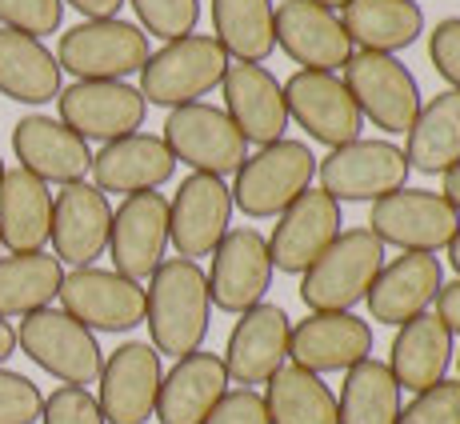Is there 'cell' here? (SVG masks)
Segmentation results:
<instances>
[{
  "label": "cell",
  "instance_id": "obj_1",
  "mask_svg": "<svg viewBox=\"0 0 460 424\" xmlns=\"http://www.w3.org/2000/svg\"><path fill=\"white\" fill-rule=\"evenodd\" d=\"M145 324L148 344L161 357H189L205 349L208 324H212V300H208V277L200 261H161V269L148 277L145 288Z\"/></svg>",
  "mask_w": 460,
  "mask_h": 424
},
{
  "label": "cell",
  "instance_id": "obj_2",
  "mask_svg": "<svg viewBox=\"0 0 460 424\" xmlns=\"http://www.w3.org/2000/svg\"><path fill=\"white\" fill-rule=\"evenodd\" d=\"M380 269H385V244L373 228H341V236L300 277V300L308 313H352L368 296Z\"/></svg>",
  "mask_w": 460,
  "mask_h": 424
},
{
  "label": "cell",
  "instance_id": "obj_3",
  "mask_svg": "<svg viewBox=\"0 0 460 424\" xmlns=\"http://www.w3.org/2000/svg\"><path fill=\"white\" fill-rule=\"evenodd\" d=\"M228 65L233 60L217 44V37L192 32V37L168 40L164 49L148 52L145 68H140V96H145V104H161V109L197 104L200 96L220 88Z\"/></svg>",
  "mask_w": 460,
  "mask_h": 424
},
{
  "label": "cell",
  "instance_id": "obj_4",
  "mask_svg": "<svg viewBox=\"0 0 460 424\" xmlns=\"http://www.w3.org/2000/svg\"><path fill=\"white\" fill-rule=\"evenodd\" d=\"M316 181V153L308 140L280 137L277 145H264L236 169L233 208H241L249 220L280 216L300 192H308Z\"/></svg>",
  "mask_w": 460,
  "mask_h": 424
},
{
  "label": "cell",
  "instance_id": "obj_5",
  "mask_svg": "<svg viewBox=\"0 0 460 424\" xmlns=\"http://www.w3.org/2000/svg\"><path fill=\"white\" fill-rule=\"evenodd\" d=\"M16 349L44 368L49 376H57L60 384L88 388L96 384L104 365V352L96 344V332H88L81 321L65 313V308H40V313L21 316L16 329Z\"/></svg>",
  "mask_w": 460,
  "mask_h": 424
},
{
  "label": "cell",
  "instance_id": "obj_6",
  "mask_svg": "<svg viewBox=\"0 0 460 424\" xmlns=\"http://www.w3.org/2000/svg\"><path fill=\"white\" fill-rule=\"evenodd\" d=\"M148 60V37L140 24H128L120 16L109 21H81L68 32H60L57 65L60 73H73L76 81H125L140 73Z\"/></svg>",
  "mask_w": 460,
  "mask_h": 424
},
{
  "label": "cell",
  "instance_id": "obj_7",
  "mask_svg": "<svg viewBox=\"0 0 460 424\" xmlns=\"http://www.w3.org/2000/svg\"><path fill=\"white\" fill-rule=\"evenodd\" d=\"M409 172L404 148H396L393 140H352L316 161L321 192H329L336 205H352V200L376 205L388 192H401Z\"/></svg>",
  "mask_w": 460,
  "mask_h": 424
},
{
  "label": "cell",
  "instance_id": "obj_8",
  "mask_svg": "<svg viewBox=\"0 0 460 424\" xmlns=\"http://www.w3.org/2000/svg\"><path fill=\"white\" fill-rule=\"evenodd\" d=\"M341 81L357 101L360 117L373 120V128L409 132L420 112V84L396 57L385 52H352L341 68Z\"/></svg>",
  "mask_w": 460,
  "mask_h": 424
},
{
  "label": "cell",
  "instance_id": "obj_9",
  "mask_svg": "<svg viewBox=\"0 0 460 424\" xmlns=\"http://www.w3.org/2000/svg\"><path fill=\"white\" fill-rule=\"evenodd\" d=\"M161 140L168 145L172 161L189 164L192 172L220 176V181L249 161V145H244L233 120L225 117V109H212L205 101L168 109Z\"/></svg>",
  "mask_w": 460,
  "mask_h": 424
},
{
  "label": "cell",
  "instance_id": "obj_10",
  "mask_svg": "<svg viewBox=\"0 0 460 424\" xmlns=\"http://www.w3.org/2000/svg\"><path fill=\"white\" fill-rule=\"evenodd\" d=\"M368 228L380 236V244H396L401 252H432L448 249V241L460 228V212L432 189H409L388 192L373 205Z\"/></svg>",
  "mask_w": 460,
  "mask_h": 424
},
{
  "label": "cell",
  "instance_id": "obj_11",
  "mask_svg": "<svg viewBox=\"0 0 460 424\" xmlns=\"http://www.w3.org/2000/svg\"><path fill=\"white\" fill-rule=\"evenodd\" d=\"M57 300L88 332H132L145 324V285L96 264L65 272Z\"/></svg>",
  "mask_w": 460,
  "mask_h": 424
},
{
  "label": "cell",
  "instance_id": "obj_12",
  "mask_svg": "<svg viewBox=\"0 0 460 424\" xmlns=\"http://www.w3.org/2000/svg\"><path fill=\"white\" fill-rule=\"evenodd\" d=\"M161 381V352L148 340H125L117 352H109L96 376V404L104 424H148L156 412Z\"/></svg>",
  "mask_w": 460,
  "mask_h": 424
},
{
  "label": "cell",
  "instance_id": "obj_13",
  "mask_svg": "<svg viewBox=\"0 0 460 424\" xmlns=\"http://www.w3.org/2000/svg\"><path fill=\"white\" fill-rule=\"evenodd\" d=\"M233 225V189L220 176L189 172L168 200V244L184 261L212 256Z\"/></svg>",
  "mask_w": 460,
  "mask_h": 424
},
{
  "label": "cell",
  "instance_id": "obj_14",
  "mask_svg": "<svg viewBox=\"0 0 460 424\" xmlns=\"http://www.w3.org/2000/svg\"><path fill=\"white\" fill-rule=\"evenodd\" d=\"M272 256H269V236L256 228H228V236L212 249V269L208 277V300L220 313H249L272 288Z\"/></svg>",
  "mask_w": 460,
  "mask_h": 424
},
{
  "label": "cell",
  "instance_id": "obj_15",
  "mask_svg": "<svg viewBox=\"0 0 460 424\" xmlns=\"http://www.w3.org/2000/svg\"><path fill=\"white\" fill-rule=\"evenodd\" d=\"M60 125H68L81 140H120L145 125V96L128 81H73L57 96Z\"/></svg>",
  "mask_w": 460,
  "mask_h": 424
},
{
  "label": "cell",
  "instance_id": "obj_16",
  "mask_svg": "<svg viewBox=\"0 0 460 424\" xmlns=\"http://www.w3.org/2000/svg\"><path fill=\"white\" fill-rule=\"evenodd\" d=\"M280 88H285L288 120H296L313 140H321V145H329V148L360 140L365 117H360L357 101L349 96V88H344V81L336 73L300 68V73H293Z\"/></svg>",
  "mask_w": 460,
  "mask_h": 424
},
{
  "label": "cell",
  "instance_id": "obj_17",
  "mask_svg": "<svg viewBox=\"0 0 460 424\" xmlns=\"http://www.w3.org/2000/svg\"><path fill=\"white\" fill-rule=\"evenodd\" d=\"M109 233H112V205L96 184L76 181L52 197V256L68 269H88L96 256L109 252Z\"/></svg>",
  "mask_w": 460,
  "mask_h": 424
},
{
  "label": "cell",
  "instance_id": "obj_18",
  "mask_svg": "<svg viewBox=\"0 0 460 424\" xmlns=\"http://www.w3.org/2000/svg\"><path fill=\"white\" fill-rule=\"evenodd\" d=\"M272 37H277V49L293 65L313 68V73H336L357 52L341 16L332 8L316 4V0H280Z\"/></svg>",
  "mask_w": 460,
  "mask_h": 424
},
{
  "label": "cell",
  "instance_id": "obj_19",
  "mask_svg": "<svg viewBox=\"0 0 460 424\" xmlns=\"http://www.w3.org/2000/svg\"><path fill=\"white\" fill-rule=\"evenodd\" d=\"M341 205L321 189H308L277 216V228L269 236L272 269L288 277H305L313 261L341 236Z\"/></svg>",
  "mask_w": 460,
  "mask_h": 424
},
{
  "label": "cell",
  "instance_id": "obj_20",
  "mask_svg": "<svg viewBox=\"0 0 460 424\" xmlns=\"http://www.w3.org/2000/svg\"><path fill=\"white\" fill-rule=\"evenodd\" d=\"M168 249V197L164 192H132L112 212L109 256L112 272L128 280H148Z\"/></svg>",
  "mask_w": 460,
  "mask_h": 424
},
{
  "label": "cell",
  "instance_id": "obj_21",
  "mask_svg": "<svg viewBox=\"0 0 460 424\" xmlns=\"http://www.w3.org/2000/svg\"><path fill=\"white\" fill-rule=\"evenodd\" d=\"M288 337H293V321L280 305L261 300L256 308L241 313V321L228 332L225 357H220L228 368V381H236L241 388L269 384V376L288 365Z\"/></svg>",
  "mask_w": 460,
  "mask_h": 424
},
{
  "label": "cell",
  "instance_id": "obj_22",
  "mask_svg": "<svg viewBox=\"0 0 460 424\" xmlns=\"http://www.w3.org/2000/svg\"><path fill=\"white\" fill-rule=\"evenodd\" d=\"M373 357V324L352 313H308L293 324L288 337V365L308 373H349L352 365Z\"/></svg>",
  "mask_w": 460,
  "mask_h": 424
},
{
  "label": "cell",
  "instance_id": "obj_23",
  "mask_svg": "<svg viewBox=\"0 0 460 424\" xmlns=\"http://www.w3.org/2000/svg\"><path fill=\"white\" fill-rule=\"evenodd\" d=\"M13 153L24 172H32L44 184H76L93 172V148L68 125L29 112L13 125Z\"/></svg>",
  "mask_w": 460,
  "mask_h": 424
},
{
  "label": "cell",
  "instance_id": "obj_24",
  "mask_svg": "<svg viewBox=\"0 0 460 424\" xmlns=\"http://www.w3.org/2000/svg\"><path fill=\"white\" fill-rule=\"evenodd\" d=\"M440 288H445V264L432 252H404L396 261H385L365 305L373 313V321L401 329L404 321H412V316L429 313L437 305Z\"/></svg>",
  "mask_w": 460,
  "mask_h": 424
},
{
  "label": "cell",
  "instance_id": "obj_25",
  "mask_svg": "<svg viewBox=\"0 0 460 424\" xmlns=\"http://www.w3.org/2000/svg\"><path fill=\"white\" fill-rule=\"evenodd\" d=\"M225 117L236 125L244 145H277L288 128L285 88L264 65H228L225 81Z\"/></svg>",
  "mask_w": 460,
  "mask_h": 424
},
{
  "label": "cell",
  "instance_id": "obj_26",
  "mask_svg": "<svg viewBox=\"0 0 460 424\" xmlns=\"http://www.w3.org/2000/svg\"><path fill=\"white\" fill-rule=\"evenodd\" d=\"M228 368L217 352H189L164 373L161 393H156V412L161 424H205V417L225 401L228 393Z\"/></svg>",
  "mask_w": 460,
  "mask_h": 424
},
{
  "label": "cell",
  "instance_id": "obj_27",
  "mask_svg": "<svg viewBox=\"0 0 460 424\" xmlns=\"http://www.w3.org/2000/svg\"><path fill=\"white\" fill-rule=\"evenodd\" d=\"M176 161L168 145L153 132H132V137L109 140L101 153H93V184L109 192H156L161 184L172 181Z\"/></svg>",
  "mask_w": 460,
  "mask_h": 424
},
{
  "label": "cell",
  "instance_id": "obj_28",
  "mask_svg": "<svg viewBox=\"0 0 460 424\" xmlns=\"http://www.w3.org/2000/svg\"><path fill=\"white\" fill-rule=\"evenodd\" d=\"M453 365V332L445 329L437 313H420L404 321L393 337V352H388V373L401 384V393H429L440 384Z\"/></svg>",
  "mask_w": 460,
  "mask_h": 424
},
{
  "label": "cell",
  "instance_id": "obj_29",
  "mask_svg": "<svg viewBox=\"0 0 460 424\" xmlns=\"http://www.w3.org/2000/svg\"><path fill=\"white\" fill-rule=\"evenodd\" d=\"M52 233V192L24 169L0 176V244L8 252H44Z\"/></svg>",
  "mask_w": 460,
  "mask_h": 424
},
{
  "label": "cell",
  "instance_id": "obj_30",
  "mask_svg": "<svg viewBox=\"0 0 460 424\" xmlns=\"http://www.w3.org/2000/svg\"><path fill=\"white\" fill-rule=\"evenodd\" d=\"M341 24L357 52L396 57L401 49L420 40L424 8L417 0H349L341 8Z\"/></svg>",
  "mask_w": 460,
  "mask_h": 424
},
{
  "label": "cell",
  "instance_id": "obj_31",
  "mask_svg": "<svg viewBox=\"0 0 460 424\" xmlns=\"http://www.w3.org/2000/svg\"><path fill=\"white\" fill-rule=\"evenodd\" d=\"M57 52L37 37L0 29V93L16 104H49L60 96Z\"/></svg>",
  "mask_w": 460,
  "mask_h": 424
},
{
  "label": "cell",
  "instance_id": "obj_32",
  "mask_svg": "<svg viewBox=\"0 0 460 424\" xmlns=\"http://www.w3.org/2000/svg\"><path fill=\"white\" fill-rule=\"evenodd\" d=\"M404 161H409V169H417L424 176H445L460 161V93L456 88H445L429 104H420L417 120L409 128Z\"/></svg>",
  "mask_w": 460,
  "mask_h": 424
},
{
  "label": "cell",
  "instance_id": "obj_33",
  "mask_svg": "<svg viewBox=\"0 0 460 424\" xmlns=\"http://www.w3.org/2000/svg\"><path fill=\"white\" fill-rule=\"evenodd\" d=\"M65 264L52 252H8L0 256V321H16L49 308L60 293Z\"/></svg>",
  "mask_w": 460,
  "mask_h": 424
},
{
  "label": "cell",
  "instance_id": "obj_34",
  "mask_svg": "<svg viewBox=\"0 0 460 424\" xmlns=\"http://www.w3.org/2000/svg\"><path fill=\"white\" fill-rule=\"evenodd\" d=\"M272 24H277L272 0H212V32L236 65H261L272 57L277 49Z\"/></svg>",
  "mask_w": 460,
  "mask_h": 424
},
{
  "label": "cell",
  "instance_id": "obj_35",
  "mask_svg": "<svg viewBox=\"0 0 460 424\" xmlns=\"http://www.w3.org/2000/svg\"><path fill=\"white\" fill-rule=\"evenodd\" d=\"M264 409H269V424H341L332 388L324 384V376L300 365H285L269 376Z\"/></svg>",
  "mask_w": 460,
  "mask_h": 424
},
{
  "label": "cell",
  "instance_id": "obj_36",
  "mask_svg": "<svg viewBox=\"0 0 460 424\" xmlns=\"http://www.w3.org/2000/svg\"><path fill=\"white\" fill-rule=\"evenodd\" d=\"M401 417V384L393 381L388 365L380 360H360L344 373L341 401H336V420L341 424H396Z\"/></svg>",
  "mask_w": 460,
  "mask_h": 424
},
{
  "label": "cell",
  "instance_id": "obj_37",
  "mask_svg": "<svg viewBox=\"0 0 460 424\" xmlns=\"http://www.w3.org/2000/svg\"><path fill=\"white\" fill-rule=\"evenodd\" d=\"M125 4H132V13H137L140 32L161 37L164 44L192 37L200 21V0H125Z\"/></svg>",
  "mask_w": 460,
  "mask_h": 424
},
{
  "label": "cell",
  "instance_id": "obj_38",
  "mask_svg": "<svg viewBox=\"0 0 460 424\" xmlns=\"http://www.w3.org/2000/svg\"><path fill=\"white\" fill-rule=\"evenodd\" d=\"M60 24H65V4L60 0H0V29L44 40Z\"/></svg>",
  "mask_w": 460,
  "mask_h": 424
},
{
  "label": "cell",
  "instance_id": "obj_39",
  "mask_svg": "<svg viewBox=\"0 0 460 424\" xmlns=\"http://www.w3.org/2000/svg\"><path fill=\"white\" fill-rule=\"evenodd\" d=\"M396 424H460V381H440L401 404Z\"/></svg>",
  "mask_w": 460,
  "mask_h": 424
},
{
  "label": "cell",
  "instance_id": "obj_40",
  "mask_svg": "<svg viewBox=\"0 0 460 424\" xmlns=\"http://www.w3.org/2000/svg\"><path fill=\"white\" fill-rule=\"evenodd\" d=\"M44 409L40 388L24 373L0 365V424H37Z\"/></svg>",
  "mask_w": 460,
  "mask_h": 424
},
{
  "label": "cell",
  "instance_id": "obj_41",
  "mask_svg": "<svg viewBox=\"0 0 460 424\" xmlns=\"http://www.w3.org/2000/svg\"><path fill=\"white\" fill-rule=\"evenodd\" d=\"M40 424H104L101 404L88 388L76 384H60L52 396H44Z\"/></svg>",
  "mask_w": 460,
  "mask_h": 424
},
{
  "label": "cell",
  "instance_id": "obj_42",
  "mask_svg": "<svg viewBox=\"0 0 460 424\" xmlns=\"http://www.w3.org/2000/svg\"><path fill=\"white\" fill-rule=\"evenodd\" d=\"M429 60L440 76L460 93V16H445L429 32Z\"/></svg>",
  "mask_w": 460,
  "mask_h": 424
},
{
  "label": "cell",
  "instance_id": "obj_43",
  "mask_svg": "<svg viewBox=\"0 0 460 424\" xmlns=\"http://www.w3.org/2000/svg\"><path fill=\"white\" fill-rule=\"evenodd\" d=\"M205 424H269V409L256 388H228L225 401L205 417Z\"/></svg>",
  "mask_w": 460,
  "mask_h": 424
},
{
  "label": "cell",
  "instance_id": "obj_44",
  "mask_svg": "<svg viewBox=\"0 0 460 424\" xmlns=\"http://www.w3.org/2000/svg\"><path fill=\"white\" fill-rule=\"evenodd\" d=\"M432 313L445 321V329L453 332V337H460V277L453 280V285H445L440 288V296H437V308Z\"/></svg>",
  "mask_w": 460,
  "mask_h": 424
},
{
  "label": "cell",
  "instance_id": "obj_45",
  "mask_svg": "<svg viewBox=\"0 0 460 424\" xmlns=\"http://www.w3.org/2000/svg\"><path fill=\"white\" fill-rule=\"evenodd\" d=\"M60 4H73L84 21H109L125 8V0H60Z\"/></svg>",
  "mask_w": 460,
  "mask_h": 424
},
{
  "label": "cell",
  "instance_id": "obj_46",
  "mask_svg": "<svg viewBox=\"0 0 460 424\" xmlns=\"http://www.w3.org/2000/svg\"><path fill=\"white\" fill-rule=\"evenodd\" d=\"M440 197H445L448 205H453V208L460 212V161H456L453 169L445 172V189H440Z\"/></svg>",
  "mask_w": 460,
  "mask_h": 424
},
{
  "label": "cell",
  "instance_id": "obj_47",
  "mask_svg": "<svg viewBox=\"0 0 460 424\" xmlns=\"http://www.w3.org/2000/svg\"><path fill=\"white\" fill-rule=\"evenodd\" d=\"M13 352H16V329L8 321H0V365H4Z\"/></svg>",
  "mask_w": 460,
  "mask_h": 424
},
{
  "label": "cell",
  "instance_id": "obj_48",
  "mask_svg": "<svg viewBox=\"0 0 460 424\" xmlns=\"http://www.w3.org/2000/svg\"><path fill=\"white\" fill-rule=\"evenodd\" d=\"M448 264L456 269V277H460V228H456V236L448 241Z\"/></svg>",
  "mask_w": 460,
  "mask_h": 424
},
{
  "label": "cell",
  "instance_id": "obj_49",
  "mask_svg": "<svg viewBox=\"0 0 460 424\" xmlns=\"http://www.w3.org/2000/svg\"><path fill=\"white\" fill-rule=\"evenodd\" d=\"M316 4H324V8H332V13H336V8H344L349 0H316Z\"/></svg>",
  "mask_w": 460,
  "mask_h": 424
},
{
  "label": "cell",
  "instance_id": "obj_50",
  "mask_svg": "<svg viewBox=\"0 0 460 424\" xmlns=\"http://www.w3.org/2000/svg\"><path fill=\"white\" fill-rule=\"evenodd\" d=\"M0 176H4V161H0Z\"/></svg>",
  "mask_w": 460,
  "mask_h": 424
},
{
  "label": "cell",
  "instance_id": "obj_51",
  "mask_svg": "<svg viewBox=\"0 0 460 424\" xmlns=\"http://www.w3.org/2000/svg\"><path fill=\"white\" fill-rule=\"evenodd\" d=\"M456 365H460V357H456Z\"/></svg>",
  "mask_w": 460,
  "mask_h": 424
},
{
  "label": "cell",
  "instance_id": "obj_52",
  "mask_svg": "<svg viewBox=\"0 0 460 424\" xmlns=\"http://www.w3.org/2000/svg\"><path fill=\"white\" fill-rule=\"evenodd\" d=\"M0 249H4V244H0Z\"/></svg>",
  "mask_w": 460,
  "mask_h": 424
}]
</instances>
